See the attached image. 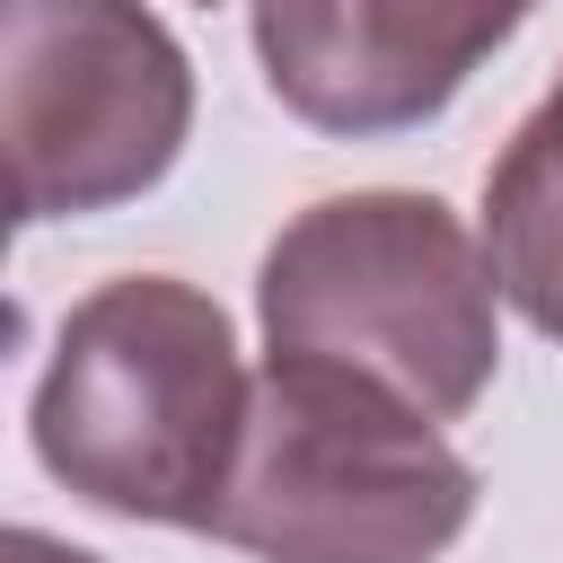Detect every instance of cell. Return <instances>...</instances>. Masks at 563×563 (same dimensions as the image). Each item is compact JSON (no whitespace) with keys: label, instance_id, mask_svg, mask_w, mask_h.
I'll list each match as a JSON object with an SVG mask.
<instances>
[{"label":"cell","instance_id":"obj_5","mask_svg":"<svg viewBox=\"0 0 563 563\" xmlns=\"http://www.w3.org/2000/svg\"><path fill=\"white\" fill-rule=\"evenodd\" d=\"M537 0H255L273 97L317 132L431 123Z\"/></svg>","mask_w":563,"mask_h":563},{"label":"cell","instance_id":"obj_8","mask_svg":"<svg viewBox=\"0 0 563 563\" xmlns=\"http://www.w3.org/2000/svg\"><path fill=\"white\" fill-rule=\"evenodd\" d=\"M9 220H18V211H9V194H0V255H9Z\"/></svg>","mask_w":563,"mask_h":563},{"label":"cell","instance_id":"obj_7","mask_svg":"<svg viewBox=\"0 0 563 563\" xmlns=\"http://www.w3.org/2000/svg\"><path fill=\"white\" fill-rule=\"evenodd\" d=\"M0 563H97L88 545H62L44 528H0Z\"/></svg>","mask_w":563,"mask_h":563},{"label":"cell","instance_id":"obj_4","mask_svg":"<svg viewBox=\"0 0 563 563\" xmlns=\"http://www.w3.org/2000/svg\"><path fill=\"white\" fill-rule=\"evenodd\" d=\"M194 123V62L141 0H0V194L79 220L150 194Z\"/></svg>","mask_w":563,"mask_h":563},{"label":"cell","instance_id":"obj_3","mask_svg":"<svg viewBox=\"0 0 563 563\" xmlns=\"http://www.w3.org/2000/svg\"><path fill=\"white\" fill-rule=\"evenodd\" d=\"M264 343L387 387L422 422H457L493 361V264L431 194H334L264 246Z\"/></svg>","mask_w":563,"mask_h":563},{"label":"cell","instance_id":"obj_1","mask_svg":"<svg viewBox=\"0 0 563 563\" xmlns=\"http://www.w3.org/2000/svg\"><path fill=\"white\" fill-rule=\"evenodd\" d=\"M246 413L238 334L211 290L123 273L88 290L35 387V457L53 484L114 519L202 528Z\"/></svg>","mask_w":563,"mask_h":563},{"label":"cell","instance_id":"obj_2","mask_svg":"<svg viewBox=\"0 0 563 563\" xmlns=\"http://www.w3.org/2000/svg\"><path fill=\"white\" fill-rule=\"evenodd\" d=\"M475 519V466L387 387L264 361L211 493V537L255 563H440Z\"/></svg>","mask_w":563,"mask_h":563},{"label":"cell","instance_id":"obj_6","mask_svg":"<svg viewBox=\"0 0 563 563\" xmlns=\"http://www.w3.org/2000/svg\"><path fill=\"white\" fill-rule=\"evenodd\" d=\"M484 264L493 290L563 343V79L484 176Z\"/></svg>","mask_w":563,"mask_h":563}]
</instances>
